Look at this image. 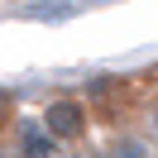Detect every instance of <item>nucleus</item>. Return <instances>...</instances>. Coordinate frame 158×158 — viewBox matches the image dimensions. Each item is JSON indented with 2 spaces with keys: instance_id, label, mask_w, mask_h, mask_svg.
I'll return each instance as SVG.
<instances>
[{
  "instance_id": "39448f33",
  "label": "nucleus",
  "mask_w": 158,
  "mask_h": 158,
  "mask_svg": "<svg viewBox=\"0 0 158 158\" xmlns=\"http://www.w3.org/2000/svg\"><path fill=\"white\" fill-rule=\"evenodd\" d=\"M144 134L153 139V148H158V96H153V101L144 106Z\"/></svg>"
},
{
  "instance_id": "7ed1b4c3",
  "label": "nucleus",
  "mask_w": 158,
  "mask_h": 158,
  "mask_svg": "<svg viewBox=\"0 0 158 158\" xmlns=\"http://www.w3.org/2000/svg\"><path fill=\"white\" fill-rule=\"evenodd\" d=\"M106 158H158L153 153V139L139 134V129H115L106 144Z\"/></svg>"
},
{
  "instance_id": "f257e3e1",
  "label": "nucleus",
  "mask_w": 158,
  "mask_h": 158,
  "mask_svg": "<svg viewBox=\"0 0 158 158\" xmlns=\"http://www.w3.org/2000/svg\"><path fill=\"white\" fill-rule=\"evenodd\" d=\"M91 120H96L91 106L81 96H72V91L43 101V110H39V125L53 134V144H81V139L91 134Z\"/></svg>"
},
{
  "instance_id": "423d86ee",
  "label": "nucleus",
  "mask_w": 158,
  "mask_h": 158,
  "mask_svg": "<svg viewBox=\"0 0 158 158\" xmlns=\"http://www.w3.org/2000/svg\"><path fill=\"white\" fill-rule=\"evenodd\" d=\"M10 125H15V96H10V91H0V134H5Z\"/></svg>"
},
{
  "instance_id": "20e7f679",
  "label": "nucleus",
  "mask_w": 158,
  "mask_h": 158,
  "mask_svg": "<svg viewBox=\"0 0 158 158\" xmlns=\"http://www.w3.org/2000/svg\"><path fill=\"white\" fill-rule=\"evenodd\" d=\"M58 158H106V148H96V144H67V153H58Z\"/></svg>"
},
{
  "instance_id": "f03ea898",
  "label": "nucleus",
  "mask_w": 158,
  "mask_h": 158,
  "mask_svg": "<svg viewBox=\"0 0 158 158\" xmlns=\"http://www.w3.org/2000/svg\"><path fill=\"white\" fill-rule=\"evenodd\" d=\"M5 134H10L5 148H10L15 158H58V148H62V144H53V134L39 125V115H29V120L15 115V125L5 129Z\"/></svg>"
}]
</instances>
